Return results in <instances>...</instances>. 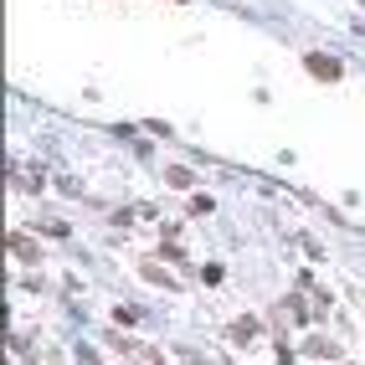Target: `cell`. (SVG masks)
<instances>
[{
	"label": "cell",
	"mask_w": 365,
	"mask_h": 365,
	"mask_svg": "<svg viewBox=\"0 0 365 365\" xmlns=\"http://www.w3.org/2000/svg\"><path fill=\"white\" fill-rule=\"evenodd\" d=\"M10 252H16V257H26V263H31V257H36V247H31V242H26L21 232H16V237H10Z\"/></svg>",
	"instance_id": "3957f363"
},
{
	"label": "cell",
	"mask_w": 365,
	"mask_h": 365,
	"mask_svg": "<svg viewBox=\"0 0 365 365\" xmlns=\"http://www.w3.org/2000/svg\"><path fill=\"white\" fill-rule=\"evenodd\" d=\"M139 273H145L149 283H165V289H170V283H175V278H170V273H165L160 263H139Z\"/></svg>",
	"instance_id": "7a4b0ae2"
},
{
	"label": "cell",
	"mask_w": 365,
	"mask_h": 365,
	"mask_svg": "<svg viewBox=\"0 0 365 365\" xmlns=\"http://www.w3.org/2000/svg\"><path fill=\"white\" fill-rule=\"evenodd\" d=\"M175 6H186V0H175Z\"/></svg>",
	"instance_id": "277c9868"
},
{
	"label": "cell",
	"mask_w": 365,
	"mask_h": 365,
	"mask_svg": "<svg viewBox=\"0 0 365 365\" xmlns=\"http://www.w3.org/2000/svg\"><path fill=\"white\" fill-rule=\"evenodd\" d=\"M304 67H309V77H319V83H340L345 77V67L334 57H324V51H304Z\"/></svg>",
	"instance_id": "6da1fadb"
}]
</instances>
